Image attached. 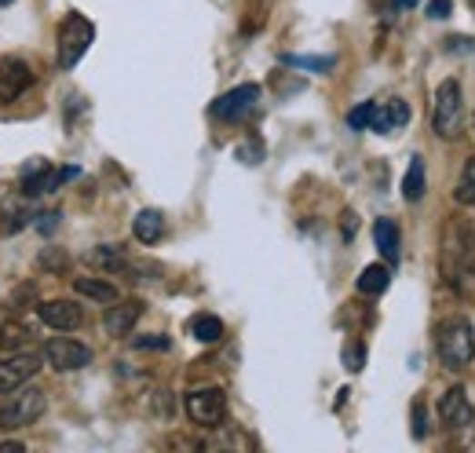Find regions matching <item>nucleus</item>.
<instances>
[{
  "label": "nucleus",
  "instance_id": "nucleus-1",
  "mask_svg": "<svg viewBox=\"0 0 475 453\" xmlns=\"http://www.w3.org/2000/svg\"><path fill=\"white\" fill-rule=\"evenodd\" d=\"M439 267H442V278L453 293L475 289V226L464 216H450L442 223Z\"/></svg>",
  "mask_w": 475,
  "mask_h": 453
},
{
  "label": "nucleus",
  "instance_id": "nucleus-2",
  "mask_svg": "<svg viewBox=\"0 0 475 453\" xmlns=\"http://www.w3.org/2000/svg\"><path fill=\"white\" fill-rule=\"evenodd\" d=\"M435 351H439L446 369H464L475 358V329H471V322L460 318V315L442 318L439 329H435Z\"/></svg>",
  "mask_w": 475,
  "mask_h": 453
},
{
  "label": "nucleus",
  "instance_id": "nucleus-3",
  "mask_svg": "<svg viewBox=\"0 0 475 453\" xmlns=\"http://www.w3.org/2000/svg\"><path fill=\"white\" fill-rule=\"evenodd\" d=\"M431 125L442 139H457L464 132V92L453 77H446L435 88V103H431Z\"/></svg>",
  "mask_w": 475,
  "mask_h": 453
},
{
  "label": "nucleus",
  "instance_id": "nucleus-4",
  "mask_svg": "<svg viewBox=\"0 0 475 453\" xmlns=\"http://www.w3.org/2000/svg\"><path fill=\"white\" fill-rule=\"evenodd\" d=\"M48 406V395L45 388H15L8 391V402L0 406V428L5 431H19V428H30Z\"/></svg>",
  "mask_w": 475,
  "mask_h": 453
},
{
  "label": "nucleus",
  "instance_id": "nucleus-5",
  "mask_svg": "<svg viewBox=\"0 0 475 453\" xmlns=\"http://www.w3.org/2000/svg\"><path fill=\"white\" fill-rule=\"evenodd\" d=\"M92 37H96V26H92L81 12H70V15L63 19V26H59V66H63V70H74V66L85 59Z\"/></svg>",
  "mask_w": 475,
  "mask_h": 453
},
{
  "label": "nucleus",
  "instance_id": "nucleus-6",
  "mask_svg": "<svg viewBox=\"0 0 475 453\" xmlns=\"http://www.w3.org/2000/svg\"><path fill=\"white\" fill-rule=\"evenodd\" d=\"M74 176H77V168H52V161L34 157V161L23 168V194H26V197L52 194V190H59L66 179H74Z\"/></svg>",
  "mask_w": 475,
  "mask_h": 453
},
{
  "label": "nucleus",
  "instance_id": "nucleus-7",
  "mask_svg": "<svg viewBox=\"0 0 475 453\" xmlns=\"http://www.w3.org/2000/svg\"><path fill=\"white\" fill-rule=\"evenodd\" d=\"M183 406H187V417L201 428H216L227 417V395L219 388H194L187 391Z\"/></svg>",
  "mask_w": 475,
  "mask_h": 453
},
{
  "label": "nucleus",
  "instance_id": "nucleus-8",
  "mask_svg": "<svg viewBox=\"0 0 475 453\" xmlns=\"http://www.w3.org/2000/svg\"><path fill=\"white\" fill-rule=\"evenodd\" d=\"M45 362L59 373H74L92 362V347H85L81 340H70V337H52L45 344Z\"/></svg>",
  "mask_w": 475,
  "mask_h": 453
},
{
  "label": "nucleus",
  "instance_id": "nucleus-9",
  "mask_svg": "<svg viewBox=\"0 0 475 453\" xmlns=\"http://www.w3.org/2000/svg\"><path fill=\"white\" fill-rule=\"evenodd\" d=\"M257 103H260V85H238V88H230L227 96H219L212 103V117H219V121H242L246 114L257 110Z\"/></svg>",
  "mask_w": 475,
  "mask_h": 453
},
{
  "label": "nucleus",
  "instance_id": "nucleus-10",
  "mask_svg": "<svg viewBox=\"0 0 475 453\" xmlns=\"http://www.w3.org/2000/svg\"><path fill=\"white\" fill-rule=\"evenodd\" d=\"M41 369V355L30 351H12V358H0V391H15L23 384H30Z\"/></svg>",
  "mask_w": 475,
  "mask_h": 453
},
{
  "label": "nucleus",
  "instance_id": "nucleus-11",
  "mask_svg": "<svg viewBox=\"0 0 475 453\" xmlns=\"http://www.w3.org/2000/svg\"><path fill=\"white\" fill-rule=\"evenodd\" d=\"M30 88H34V70L23 59H15V55L0 59V103H15Z\"/></svg>",
  "mask_w": 475,
  "mask_h": 453
},
{
  "label": "nucleus",
  "instance_id": "nucleus-12",
  "mask_svg": "<svg viewBox=\"0 0 475 453\" xmlns=\"http://www.w3.org/2000/svg\"><path fill=\"white\" fill-rule=\"evenodd\" d=\"M439 420H442L450 431L471 428V420H475V409H471V402H468V391H464L460 384L446 388V395L439 398Z\"/></svg>",
  "mask_w": 475,
  "mask_h": 453
},
{
  "label": "nucleus",
  "instance_id": "nucleus-13",
  "mask_svg": "<svg viewBox=\"0 0 475 453\" xmlns=\"http://www.w3.org/2000/svg\"><path fill=\"white\" fill-rule=\"evenodd\" d=\"M139 318H143V304H139V300H114V304L106 307V315H103V329H106L114 340H125V337L136 329Z\"/></svg>",
  "mask_w": 475,
  "mask_h": 453
},
{
  "label": "nucleus",
  "instance_id": "nucleus-14",
  "mask_svg": "<svg viewBox=\"0 0 475 453\" xmlns=\"http://www.w3.org/2000/svg\"><path fill=\"white\" fill-rule=\"evenodd\" d=\"M37 318L48 326V329H59V333H70L81 326V307L74 300H48V304H37Z\"/></svg>",
  "mask_w": 475,
  "mask_h": 453
},
{
  "label": "nucleus",
  "instance_id": "nucleus-15",
  "mask_svg": "<svg viewBox=\"0 0 475 453\" xmlns=\"http://www.w3.org/2000/svg\"><path fill=\"white\" fill-rule=\"evenodd\" d=\"M132 235H136V242H143V246H157V242L165 238V216H161L157 208L136 212V219H132Z\"/></svg>",
  "mask_w": 475,
  "mask_h": 453
},
{
  "label": "nucleus",
  "instance_id": "nucleus-16",
  "mask_svg": "<svg viewBox=\"0 0 475 453\" xmlns=\"http://www.w3.org/2000/svg\"><path fill=\"white\" fill-rule=\"evenodd\" d=\"M409 121V103H402V99H391V103H377V114H373V132H395V128H402Z\"/></svg>",
  "mask_w": 475,
  "mask_h": 453
},
{
  "label": "nucleus",
  "instance_id": "nucleus-17",
  "mask_svg": "<svg viewBox=\"0 0 475 453\" xmlns=\"http://www.w3.org/2000/svg\"><path fill=\"white\" fill-rule=\"evenodd\" d=\"M30 219H34V216H30L26 201H19V197H15V201H12V197L0 201V235H19Z\"/></svg>",
  "mask_w": 475,
  "mask_h": 453
},
{
  "label": "nucleus",
  "instance_id": "nucleus-18",
  "mask_svg": "<svg viewBox=\"0 0 475 453\" xmlns=\"http://www.w3.org/2000/svg\"><path fill=\"white\" fill-rule=\"evenodd\" d=\"M373 242H377V249H380V257L388 264L399 260V226H395V219H377L373 223Z\"/></svg>",
  "mask_w": 475,
  "mask_h": 453
},
{
  "label": "nucleus",
  "instance_id": "nucleus-19",
  "mask_svg": "<svg viewBox=\"0 0 475 453\" xmlns=\"http://www.w3.org/2000/svg\"><path fill=\"white\" fill-rule=\"evenodd\" d=\"M30 340H34V326L23 318H12L0 326V351H23Z\"/></svg>",
  "mask_w": 475,
  "mask_h": 453
},
{
  "label": "nucleus",
  "instance_id": "nucleus-20",
  "mask_svg": "<svg viewBox=\"0 0 475 453\" xmlns=\"http://www.w3.org/2000/svg\"><path fill=\"white\" fill-rule=\"evenodd\" d=\"M74 289H77L81 297L96 300V304H114V300H121V297H117V286H110L106 278H74Z\"/></svg>",
  "mask_w": 475,
  "mask_h": 453
},
{
  "label": "nucleus",
  "instance_id": "nucleus-21",
  "mask_svg": "<svg viewBox=\"0 0 475 453\" xmlns=\"http://www.w3.org/2000/svg\"><path fill=\"white\" fill-rule=\"evenodd\" d=\"M388 286H391V271H388L384 264H369V267L359 275V293H362V297H380Z\"/></svg>",
  "mask_w": 475,
  "mask_h": 453
},
{
  "label": "nucleus",
  "instance_id": "nucleus-22",
  "mask_svg": "<svg viewBox=\"0 0 475 453\" xmlns=\"http://www.w3.org/2000/svg\"><path fill=\"white\" fill-rule=\"evenodd\" d=\"M402 197L406 201H420L424 197V161L420 157H413L406 176H402Z\"/></svg>",
  "mask_w": 475,
  "mask_h": 453
},
{
  "label": "nucleus",
  "instance_id": "nucleus-23",
  "mask_svg": "<svg viewBox=\"0 0 475 453\" xmlns=\"http://www.w3.org/2000/svg\"><path fill=\"white\" fill-rule=\"evenodd\" d=\"M190 333H194V340H201V344H216V340L223 337V322H219L216 315H194V318H190Z\"/></svg>",
  "mask_w": 475,
  "mask_h": 453
},
{
  "label": "nucleus",
  "instance_id": "nucleus-24",
  "mask_svg": "<svg viewBox=\"0 0 475 453\" xmlns=\"http://www.w3.org/2000/svg\"><path fill=\"white\" fill-rule=\"evenodd\" d=\"M88 260H92L96 267H103V271H125V267H128V260H125L121 249H114V246H99V249H92Z\"/></svg>",
  "mask_w": 475,
  "mask_h": 453
},
{
  "label": "nucleus",
  "instance_id": "nucleus-25",
  "mask_svg": "<svg viewBox=\"0 0 475 453\" xmlns=\"http://www.w3.org/2000/svg\"><path fill=\"white\" fill-rule=\"evenodd\" d=\"M453 197H457V205H475V157L464 161V168H460V183H457Z\"/></svg>",
  "mask_w": 475,
  "mask_h": 453
},
{
  "label": "nucleus",
  "instance_id": "nucleus-26",
  "mask_svg": "<svg viewBox=\"0 0 475 453\" xmlns=\"http://www.w3.org/2000/svg\"><path fill=\"white\" fill-rule=\"evenodd\" d=\"M37 267H41V271H52V275H66V271H70V257H66L63 249H41Z\"/></svg>",
  "mask_w": 475,
  "mask_h": 453
},
{
  "label": "nucleus",
  "instance_id": "nucleus-27",
  "mask_svg": "<svg viewBox=\"0 0 475 453\" xmlns=\"http://www.w3.org/2000/svg\"><path fill=\"white\" fill-rule=\"evenodd\" d=\"M373 114H377V103H362V106H355V110L348 114V125H351V128H369V125H373Z\"/></svg>",
  "mask_w": 475,
  "mask_h": 453
},
{
  "label": "nucleus",
  "instance_id": "nucleus-28",
  "mask_svg": "<svg viewBox=\"0 0 475 453\" xmlns=\"http://www.w3.org/2000/svg\"><path fill=\"white\" fill-rule=\"evenodd\" d=\"M132 347H139V351H168V347H172V340H168V337H161V333H147V337H136V340H132Z\"/></svg>",
  "mask_w": 475,
  "mask_h": 453
},
{
  "label": "nucleus",
  "instance_id": "nucleus-29",
  "mask_svg": "<svg viewBox=\"0 0 475 453\" xmlns=\"http://www.w3.org/2000/svg\"><path fill=\"white\" fill-rule=\"evenodd\" d=\"M286 63H289V66H304V70H318V74H322V70H333V59H326V55H322V59H311V55H286Z\"/></svg>",
  "mask_w": 475,
  "mask_h": 453
},
{
  "label": "nucleus",
  "instance_id": "nucleus-30",
  "mask_svg": "<svg viewBox=\"0 0 475 453\" xmlns=\"http://www.w3.org/2000/svg\"><path fill=\"white\" fill-rule=\"evenodd\" d=\"M453 12V0H428V19H446Z\"/></svg>",
  "mask_w": 475,
  "mask_h": 453
},
{
  "label": "nucleus",
  "instance_id": "nucleus-31",
  "mask_svg": "<svg viewBox=\"0 0 475 453\" xmlns=\"http://www.w3.org/2000/svg\"><path fill=\"white\" fill-rule=\"evenodd\" d=\"M154 413L172 417V391H154Z\"/></svg>",
  "mask_w": 475,
  "mask_h": 453
},
{
  "label": "nucleus",
  "instance_id": "nucleus-32",
  "mask_svg": "<svg viewBox=\"0 0 475 453\" xmlns=\"http://www.w3.org/2000/svg\"><path fill=\"white\" fill-rule=\"evenodd\" d=\"M238 157H242L246 165H260V157H264V146H260V143H249V146H242V150H238Z\"/></svg>",
  "mask_w": 475,
  "mask_h": 453
},
{
  "label": "nucleus",
  "instance_id": "nucleus-33",
  "mask_svg": "<svg viewBox=\"0 0 475 453\" xmlns=\"http://www.w3.org/2000/svg\"><path fill=\"white\" fill-rule=\"evenodd\" d=\"M362 358H366V351H362V347H348V351H344V362H348V369H351V373H359V369H362Z\"/></svg>",
  "mask_w": 475,
  "mask_h": 453
},
{
  "label": "nucleus",
  "instance_id": "nucleus-34",
  "mask_svg": "<svg viewBox=\"0 0 475 453\" xmlns=\"http://www.w3.org/2000/svg\"><path fill=\"white\" fill-rule=\"evenodd\" d=\"M424 431H428L424 428V402H413V435L424 438Z\"/></svg>",
  "mask_w": 475,
  "mask_h": 453
},
{
  "label": "nucleus",
  "instance_id": "nucleus-35",
  "mask_svg": "<svg viewBox=\"0 0 475 453\" xmlns=\"http://www.w3.org/2000/svg\"><path fill=\"white\" fill-rule=\"evenodd\" d=\"M37 226H41L45 235H52L56 226H59V212H45V216H37Z\"/></svg>",
  "mask_w": 475,
  "mask_h": 453
},
{
  "label": "nucleus",
  "instance_id": "nucleus-36",
  "mask_svg": "<svg viewBox=\"0 0 475 453\" xmlns=\"http://www.w3.org/2000/svg\"><path fill=\"white\" fill-rule=\"evenodd\" d=\"M0 453H23V442H0Z\"/></svg>",
  "mask_w": 475,
  "mask_h": 453
},
{
  "label": "nucleus",
  "instance_id": "nucleus-37",
  "mask_svg": "<svg viewBox=\"0 0 475 453\" xmlns=\"http://www.w3.org/2000/svg\"><path fill=\"white\" fill-rule=\"evenodd\" d=\"M417 0H391V12H402V8H413Z\"/></svg>",
  "mask_w": 475,
  "mask_h": 453
},
{
  "label": "nucleus",
  "instance_id": "nucleus-38",
  "mask_svg": "<svg viewBox=\"0 0 475 453\" xmlns=\"http://www.w3.org/2000/svg\"><path fill=\"white\" fill-rule=\"evenodd\" d=\"M5 5H12V0H0V8H5Z\"/></svg>",
  "mask_w": 475,
  "mask_h": 453
},
{
  "label": "nucleus",
  "instance_id": "nucleus-39",
  "mask_svg": "<svg viewBox=\"0 0 475 453\" xmlns=\"http://www.w3.org/2000/svg\"><path fill=\"white\" fill-rule=\"evenodd\" d=\"M471 8H475V0H471Z\"/></svg>",
  "mask_w": 475,
  "mask_h": 453
}]
</instances>
